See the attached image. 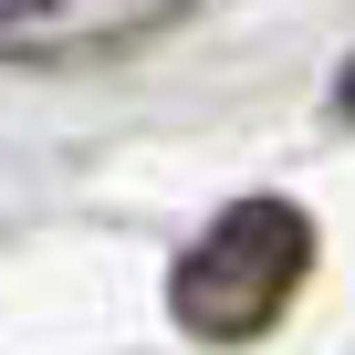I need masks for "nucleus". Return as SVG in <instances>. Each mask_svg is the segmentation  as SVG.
Here are the masks:
<instances>
[{
    "label": "nucleus",
    "mask_w": 355,
    "mask_h": 355,
    "mask_svg": "<svg viewBox=\"0 0 355 355\" xmlns=\"http://www.w3.org/2000/svg\"><path fill=\"white\" fill-rule=\"evenodd\" d=\"M334 115H345V125H355V63H345V73H334Z\"/></svg>",
    "instance_id": "3"
},
{
    "label": "nucleus",
    "mask_w": 355,
    "mask_h": 355,
    "mask_svg": "<svg viewBox=\"0 0 355 355\" xmlns=\"http://www.w3.org/2000/svg\"><path fill=\"white\" fill-rule=\"evenodd\" d=\"M303 272H313V220L293 199H230L189 251H178L167 313L199 345H251V334H272L293 313Z\"/></svg>",
    "instance_id": "1"
},
{
    "label": "nucleus",
    "mask_w": 355,
    "mask_h": 355,
    "mask_svg": "<svg viewBox=\"0 0 355 355\" xmlns=\"http://www.w3.org/2000/svg\"><path fill=\"white\" fill-rule=\"evenodd\" d=\"M199 0H0V63L11 73H94L178 32Z\"/></svg>",
    "instance_id": "2"
}]
</instances>
